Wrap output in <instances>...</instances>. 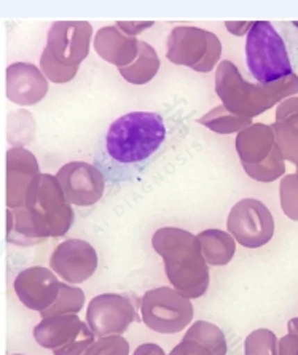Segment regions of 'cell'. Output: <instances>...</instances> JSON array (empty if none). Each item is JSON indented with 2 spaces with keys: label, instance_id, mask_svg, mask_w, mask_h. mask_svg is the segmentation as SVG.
<instances>
[{
  "label": "cell",
  "instance_id": "8992f818",
  "mask_svg": "<svg viewBox=\"0 0 298 355\" xmlns=\"http://www.w3.org/2000/svg\"><path fill=\"white\" fill-rule=\"evenodd\" d=\"M222 42L214 32L197 26H176L166 40V58L176 66L208 73L219 66Z\"/></svg>",
  "mask_w": 298,
  "mask_h": 355
},
{
  "label": "cell",
  "instance_id": "f1b7e54d",
  "mask_svg": "<svg viewBox=\"0 0 298 355\" xmlns=\"http://www.w3.org/2000/svg\"><path fill=\"white\" fill-rule=\"evenodd\" d=\"M167 355H217L213 349L206 346L204 343L198 341L197 338L183 336V340L172 349Z\"/></svg>",
  "mask_w": 298,
  "mask_h": 355
},
{
  "label": "cell",
  "instance_id": "d6986e66",
  "mask_svg": "<svg viewBox=\"0 0 298 355\" xmlns=\"http://www.w3.org/2000/svg\"><path fill=\"white\" fill-rule=\"evenodd\" d=\"M203 255L210 266H225L236 254V239L222 230H206L198 234Z\"/></svg>",
  "mask_w": 298,
  "mask_h": 355
},
{
  "label": "cell",
  "instance_id": "ba28073f",
  "mask_svg": "<svg viewBox=\"0 0 298 355\" xmlns=\"http://www.w3.org/2000/svg\"><path fill=\"white\" fill-rule=\"evenodd\" d=\"M34 338L54 355H83L96 341L94 331L77 314L43 317L34 328Z\"/></svg>",
  "mask_w": 298,
  "mask_h": 355
},
{
  "label": "cell",
  "instance_id": "4dcf8cb0",
  "mask_svg": "<svg viewBox=\"0 0 298 355\" xmlns=\"http://www.w3.org/2000/svg\"><path fill=\"white\" fill-rule=\"evenodd\" d=\"M279 355H298V335L289 333L279 341Z\"/></svg>",
  "mask_w": 298,
  "mask_h": 355
},
{
  "label": "cell",
  "instance_id": "7c38bea8",
  "mask_svg": "<svg viewBox=\"0 0 298 355\" xmlns=\"http://www.w3.org/2000/svg\"><path fill=\"white\" fill-rule=\"evenodd\" d=\"M93 26L88 21H56L47 34V48L59 62L80 66L90 55Z\"/></svg>",
  "mask_w": 298,
  "mask_h": 355
},
{
  "label": "cell",
  "instance_id": "1f68e13d",
  "mask_svg": "<svg viewBox=\"0 0 298 355\" xmlns=\"http://www.w3.org/2000/svg\"><path fill=\"white\" fill-rule=\"evenodd\" d=\"M254 24V21H225V28L230 34L236 37H244L249 34Z\"/></svg>",
  "mask_w": 298,
  "mask_h": 355
},
{
  "label": "cell",
  "instance_id": "8d00e7d4",
  "mask_svg": "<svg viewBox=\"0 0 298 355\" xmlns=\"http://www.w3.org/2000/svg\"><path fill=\"white\" fill-rule=\"evenodd\" d=\"M13 355H23V354H13Z\"/></svg>",
  "mask_w": 298,
  "mask_h": 355
},
{
  "label": "cell",
  "instance_id": "cb8c5ba5",
  "mask_svg": "<svg viewBox=\"0 0 298 355\" xmlns=\"http://www.w3.org/2000/svg\"><path fill=\"white\" fill-rule=\"evenodd\" d=\"M274 131L276 145H278L281 153L290 163L297 164L298 161V128L292 125L290 121H274L271 125Z\"/></svg>",
  "mask_w": 298,
  "mask_h": 355
},
{
  "label": "cell",
  "instance_id": "9c48e42d",
  "mask_svg": "<svg viewBox=\"0 0 298 355\" xmlns=\"http://www.w3.org/2000/svg\"><path fill=\"white\" fill-rule=\"evenodd\" d=\"M226 228L242 247L258 249L273 239L274 218L262 201L247 198L231 207Z\"/></svg>",
  "mask_w": 298,
  "mask_h": 355
},
{
  "label": "cell",
  "instance_id": "9a60e30c",
  "mask_svg": "<svg viewBox=\"0 0 298 355\" xmlns=\"http://www.w3.org/2000/svg\"><path fill=\"white\" fill-rule=\"evenodd\" d=\"M5 75V93L15 104L35 105L48 93V78L35 64L13 62L7 67Z\"/></svg>",
  "mask_w": 298,
  "mask_h": 355
},
{
  "label": "cell",
  "instance_id": "30bf717a",
  "mask_svg": "<svg viewBox=\"0 0 298 355\" xmlns=\"http://www.w3.org/2000/svg\"><path fill=\"white\" fill-rule=\"evenodd\" d=\"M135 320H139L135 301L128 293L97 295L86 311V324L97 338L123 335Z\"/></svg>",
  "mask_w": 298,
  "mask_h": 355
},
{
  "label": "cell",
  "instance_id": "3957f363",
  "mask_svg": "<svg viewBox=\"0 0 298 355\" xmlns=\"http://www.w3.org/2000/svg\"><path fill=\"white\" fill-rule=\"evenodd\" d=\"M151 245L163 258L165 272L172 287L190 300H197L209 288V265L198 236L187 230L166 227L155 231Z\"/></svg>",
  "mask_w": 298,
  "mask_h": 355
},
{
  "label": "cell",
  "instance_id": "52a82bcc",
  "mask_svg": "<svg viewBox=\"0 0 298 355\" xmlns=\"http://www.w3.org/2000/svg\"><path fill=\"white\" fill-rule=\"evenodd\" d=\"M140 314L150 330L163 335L182 331L193 320V304L176 288L156 287L140 298Z\"/></svg>",
  "mask_w": 298,
  "mask_h": 355
},
{
  "label": "cell",
  "instance_id": "d6a6232c",
  "mask_svg": "<svg viewBox=\"0 0 298 355\" xmlns=\"http://www.w3.org/2000/svg\"><path fill=\"white\" fill-rule=\"evenodd\" d=\"M133 355H166V354L158 346V344L147 343V344H142V346H139L138 349H135Z\"/></svg>",
  "mask_w": 298,
  "mask_h": 355
},
{
  "label": "cell",
  "instance_id": "277c9868",
  "mask_svg": "<svg viewBox=\"0 0 298 355\" xmlns=\"http://www.w3.org/2000/svg\"><path fill=\"white\" fill-rule=\"evenodd\" d=\"M215 93L233 114L258 116L298 93V75L273 83H251L231 61H220L215 71Z\"/></svg>",
  "mask_w": 298,
  "mask_h": 355
},
{
  "label": "cell",
  "instance_id": "d4e9b609",
  "mask_svg": "<svg viewBox=\"0 0 298 355\" xmlns=\"http://www.w3.org/2000/svg\"><path fill=\"white\" fill-rule=\"evenodd\" d=\"M40 69L50 82L63 85L72 82L75 75L78 72L80 66H66V64L59 62L58 59L51 55L50 50L45 46V50L42 51L40 56Z\"/></svg>",
  "mask_w": 298,
  "mask_h": 355
},
{
  "label": "cell",
  "instance_id": "7a4b0ae2",
  "mask_svg": "<svg viewBox=\"0 0 298 355\" xmlns=\"http://www.w3.org/2000/svg\"><path fill=\"white\" fill-rule=\"evenodd\" d=\"M246 67L258 83H273L298 71V28L294 21H254L246 35Z\"/></svg>",
  "mask_w": 298,
  "mask_h": 355
},
{
  "label": "cell",
  "instance_id": "44dd1931",
  "mask_svg": "<svg viewBox=\"0 0 298 355\" xmlns=\"http://www.w3.org/2000/svg\"><path fill=\"white\" fill-rule=\"evenodd\" d=\"M198 123L217 134H233L240 132L247 126H251L252 118L233 114V112H230L224 104H222L214 107L213 110L203 115L198 120Z\"/></svg>",
  "mask_w": 298,
  "mask_h": 355
},
{
  "label": "cell",
  "instance_id": "484cf974",
  "mask_svg": "<svg viewBox=\"0 0 298 355\" xmlns=\"http://www.w3.org/2000/svg\"><path fill=\"white\" fill-rule=\"evenodd\" d=\"M246 355H279V341L273 331L258 328L246 338L244 343Z\"/></svg>",
  "mask_w": 298,
  "mask_h": 355
},
{
  "label": "cell",
  "instance_id": "4fadbf2b",
  "mask_svg": "<svg viewBox=\"0 0 298 355\" xmlns=\"http://www.w3.org/2000/svg\"><path fill=\"white\" fill-rule=\"evenodd\" d=\"M50 266L66 282L81 284L97 270L96 249L83 239H66L54 249Z\"/></svg>",
  "mask_w": 298,
  "mask_h": 355
},
{
  "label": "cell",
  "instance_id": "e0dca14e",
  "mask_svg": "<svg viewBox=\"0 0 298 355\" xmlns=\"http://www.w3.org/2000/svg\"><path fill=\"white\" fill-rule=\"evenodd\" d=\"M139 42L135 37L126 35L118 26H106L96 32L93 46L97 56L115 67H126L139 55Z\"/></svg>",
  "mask_w": 298,
  "mask_h": 355
},
{
  "label": "cell",
  "instance_id": "d590c367",
  "mask_svg": "<svg viewBox=\"0 0 298 355\" xmlns=\"http://www.w3.org/2000/svg\"><path fill=\"white\" fill-rule=\"evenodd\" d=\"M294 24L297 26V28H298V21H294Z\"/></svg>",
  "mask_w": 298,
  "mask_h": 355
},
{
  "label": "cell",
  "instance_id": "836d02e7",
  "mask_svg": "<svg viewBox=\"0 0 298 355\" xmlns=\"http://www.w3.org/2000/svg\"><path fill=\"white\" fill-rule=\"evenodd\" d=\"M287 327H289V333H295V335H298V317H297V319L289 320Z\"/></svg>",
  "mask_w": 298,
  "mask_h": 355
},
{
  "label": "cell",
  "instance_id": "4316f807",
  "mask_svg": "<svg viewBox=\"0 0 298 355\" xmlns=\"http://www.w3.org/2000/svg\"><path fill=\"white\" fill-rule=\"evenodd\" d=\"M281 207L290 220L298 222V175L290 174L281 180L279 185Z\"/></svg>",
  "mask_w": 298,
  "mask_h": 355
},
{
  "label": "cell",
  "instance_id": "83f0119b",
  "mask_svg": "<svg viewBox=\"0 0 298 355\" xmlns=\"http://www.w3.org/2000/svg\"><path fill=\"white\" fill-rule=\"evenodd\" d=\"M83 355H129V343L122 335L102 336Z\"/></svg>",
  "mask_w": 298,
  "mask_h": 355
},
{
  "label": "cell",
  "instance_id": "ffe728a7",
  "mask_svg": "<svg viewBox=\"0 0 298 355\" xmlns=\"http://www.w3.org/2000/svg\"><path fill=\"white\" fill-rule=\"evenodd\" d=\"M160 56L150 43L139 42V55L133 64L126 67H120L122 77L131 85H145L151 82L160 71Z\"/></svg>",
  "mask_w": 298,
  "mask_h": 355
},
{
  "label": "cell",
  "instance_id": "7402d4cb",
  "mask_svg": "<svg viewBox=\"0 0 298 355\" xmlns=\"http://www.w3.org/2000/svg\"><path fill=\"white\" fill-rule=\"evenodd\" d=\"M85 306V293L78 287H69V285L61 282V290L56 301L51 308H48L42 317H53V315H64V314H77Z\"/></svg>",
  "mask_w": 298,
  "mask_h": 355
},
{
  "label": "cell",
  "instance_id": "8fae6325",
  "mask_svg": "<svg viewBox=\"0 0 298 355\" xmlns=\"http://www.w3.org/2000/svg\"><path fill=\"white\" fill-rule=\"evenodd\" d=\"M58 180L72 206L91 207L104 196L107 180L99 168L85 161H72L58 171Z\"/></svg>",
  "mask_w": 298,
  "mask_h": 355
},
{
  "label": "cell",
  "instance_id": "5bb4252c",
  "mask_svg": "<svg viewBox=\"0 0 298 355\" xmlns=\"http://www.w3.org/2000/svg\"><path fill=\"white\" fill-rule=\"evenodd\" d=\"M15 293L27 309L45 313L56 301L61 282L56 272L42 266H32L21 271L15 279Z\"/></svg>",
  "mask_w": 298,
  "mask_h": 355
},
{
  "label": "cell",
  "instance_id": "2e32d148",
  "mask_svg": "<svg viewBox=\"0 0 298 355\" xmlns=\"http://www.w3.org/2000/svg\"><path fill=\"white\" fill-rule=\"evenodd\" d=\"M42 174L34 153L23 147L7 152V206L18 209L26 206V198L37 175Z\"/></svg>",
  "mask_w": 298,
  "mask_h": 355
},
{
  "label": "cell",
  "instance_id": "6da1fadb",
  "mask_svg": "<svg viewBox=\"0 0 298 355\" xmlns=\"http://www.w3.org/2000/svg\"><path fill=\"white\" fill-rule=\"evenodd\" d=\"M171 123L158 112H129L108 126L97 145L93 164L107 185L138 180L158 159L171 141Z\"/></svg>",
  "mask_w": 298,
  "mask_h": 355
},
{
  "label": "cell",
  "instance_id": "603a6c76",
  "mask_svg": "<svg viewBox=\"0 0 298 355\" xmlns=\"http://www.w3.org/2000/svg\"><path fill=\"white\" fill-rule=\"evenodd\" d=\"M244 172H246V174L254 180L263 182V184H270V182L278 180L279 177L284 175L285 158L284 155L281 153L278 145H276L273 153L270 155V158L267 161H263V163L258 166H254V168H249Z\"/></svg>",
  "mask_w": 298,
  "mask_h": 355
},
{
  "label": "cell",
  "instance_id": "f546056e",
  "mask_svg": "<svg viewBox=\"0 0 298 355\" xmlns=\"http://www.w3.org/2000/svg\"><path fill=\"white\" fill-rule=\"evenodd\" d=\"M117 26L126 35L135 37V35H139L140 32L150 29L151 26H155V23L154 21H118Z\"/></svg>",
  "mask_w": 298,
  "mask_h": 355
},
{
  "label": "cell",
  "instance_id": "5b68a950",
  "mask_svg": "<svg viewBox=\"0 0 298 355\" xmlns=\"http://www.w3.org/2000/svg\"><path fill=\"white\" fill-rule=\"evenodd\" d=\"M43 238H61L72 228L75 214L56 175L39 174L31 185L26 206Z\"/></svg>",
  "mask_w": 298,
  "mask_h": 355
},
{
  "label": "cell",
  "instance_id": "ac0fdd59",
  "mask_svg": "<svg viewBox=\"0 0 298 355\" xmlns=\"http://www.w3.org/2000/svg\"><path fill=\"white\" fill-rule=\"evenodd\" d=\"M274 147L276 139L273 128L263 123H252L236 136V152L244 171L267 161Z\"/></svg>",
  "mask_w": 298,
  "mask_h": 355
},
{
  "label": "cell",
  "instance_id": "e575fe53",
  "mask_svg": "<svg viewBox=\"0 0 298 355\" xmlns=\"http://www.w3.org/2000/svg\"><path fill=\"white\" fill-rule=\"evenodd\" d=\"M295 166H297V175H298V161H297V164H295Z\"/></svg>",
  "mask_w": 298,
  "mask_h": 355
}]
</instances>
